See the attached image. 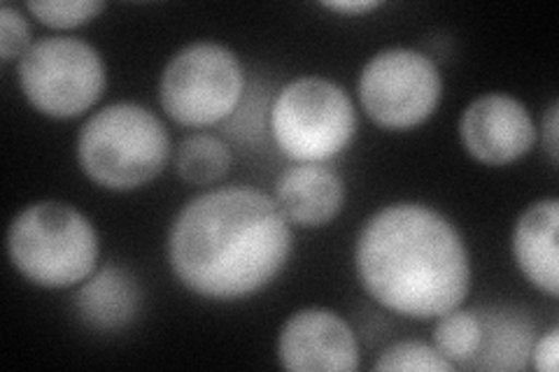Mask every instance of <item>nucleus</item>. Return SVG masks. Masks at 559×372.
I'll use <instances>...</instances> for the list:
<instances>
[{"label":"nucleus","mask_w":559,"mask_h":372,"mask_svg":"<svg viewBox=\"0 0 559 372\" xmlns=\"http://www.w3.org/2000/svg\"><path fill=\"white\" fill-rule=\"evenodd\" d=\"M275 203L289 224L326 226L343 209V177L324 164H294L277 177Z\"/></svg>","instance_id":"obj_11"},{"label":"nucleus","mask_w":559,"mask_h":372,"mask_svg":"<svg viewBox=\"0 0 559 372\" xmlns=\"http://www.w3.org/2000/svg\"><path fill=\"white\" fill-rule=\"evenodd\" d=\"M530 359L536 370L540 372H557L559 361V331L550 328L546 335H540L538 340L532 345Z\"/></svg>","instance_id":"obj_20"},{"label":"nucleus","mask_w":559,"mask_h":372,"mask_svg":"<svg viewBox=\"0 0 559 372\" xmlns=\"http://www.w3.org/2000/svg\"><path fill=\"white\" fill-rule=\"evenodd\" d=\"M277 357L292 372H353L359 345L341 314L308 308L294 312L280 331Z\"/></svg>","instance_id":"obj_9"},{"label":"nucleus","mask_w":559,"mask_h":372,"mask_svg":"<svg viewBox=\"0 0 559 372\" xmlns=\"http://www.w3.org/2000/svg\"><path fill=\"white\" fill-rule=\"evenodd\" d=\"M170 137L154 112L115 103L86 119L78 135V161L98 187L131 191L152 182L168 161Z\"/></svg>","instance_id":"obj_3"},{"label":"nucleus","mask_w":559,"mask_h":372,"mask_svg":"<svg viewBox=\"0 0 559 372\" xmlns=\"http://www.w3.org/2000/svg\"><path fill=\"white\" fill-rule=\"evenodd\" d=\"M138 308V281L119 265L103 268L90 281H84L75 293V310L82 316V322L98 331H117L127 326L133 322Z\"/></svg>","instance_id":"obj_13"},{"label":"nucleus","mask_w":559,"mask_h":372,"mask_svg":"<svg viewBox=\"0 0 559 372\" xmlns=\"http://www.w3.org/2000/svg\"><path fill=\"white\" fill-rule=\"evenodd\" d=\"M480 347L471 370H522L530 361L534 328L530 319L509 310H478Z\"/></svg>","instance_id":"obj_14"},{"label":"nucleus","mask_w":559,"mask_h":372,"mask_svg":"<svg viewBox=\"0 0 559 372\" xmlns=\"http://www.w3.org/2000/svg\"><path fill=\"white\" fill-rule=\"evenodd\" d=\"M8 254L33 285L75 287L96 268L98 233L73 205L43 201L28 205L10 224Z\"/></svg>","instance_id":"obj_4"},{"label":"nucleus","mask_w":559,"mask_h":372,"mask_svg":"<svg viewBox=\"0 0 559 372\" xmlns=\"http://www.w3.org/2000/svg\"><path fill=\"white\" fill-rule=\"evenodd\" d=\"M20 84L38 112L73 119L103 96L105 63L98 49L80 38H43L20 61Z\"/></svg>","instance_id":"obj_7"},{"label":"nucleus","mask_w":559,"mask_h":372,"mask_svg":"<svg viewBox=\"0 0 559 372\" xmlns=\"http://www.w3.org/2000/svg\"><path fill=\"white\" fill-rule=\"evenodd\" d=\"M376 370L380 372H452L454 365L443 357V353L417 340H404L384 349L376 363Z\"/></svg>","instance_id":"obj_17"},{"label":"nucleus","mask_w":559,"mask_h":372,"mask_svg":"<svg viewBox=\"0 0 559 372\" xmlns=\"http://www.w3.org/2000/svg\"><path fill=\"white\" fill-rule=\"evenodd\" d=\"M357 273L376 303L411 319H439L471 289L466 244L441 212L419 203L382 207L357 240Z\"/></svg>","instance_id":"obj_2"},{"label":"nucleus","mask_w":559,"mask_h":372,"mask_svg":"<svg viewBox=\"0 0 559 372\" xmlns=\"http://www.w3.org/2000/svg\"><path fill=\"white\" fill-rule=\"evenodd\" d=\"M464 149L485 166H509L527 156L536 143L530 110L509 94H485L460 119Z\"/></svg>","instance_id":"obj_10"},{"label":"nucleus","mask_w":559,"mask_h":372,"mask_svg":"<svg viewBox=\"0 0 559 372\" xmlns=\"http://www.w3.org/2000/svg\"><path fill=\"white\" fill-rule=\"evenodd\" d=\"M31 47V26L24 14L5 3L0 8V59L5 63L14 59L22 61Z\"/></svg>","instance_id":"obj_19"},{"label":"nucleus","mask_w":559,"mask_h":372,"mask_svg":"<svg viewBox=\"0 0 559 372\" xmlns=\"http://www.w3.org/2000/svg\"><path fill=\"white\" fill-rule=\"evenodd\" d=\"M292 254V228L275 199L250 187L205 191L175 217L170 268L187 289L238 300L264 289Z\"/></svg>","instance_id":"obj_1"},{"label":"nucleus","mask_w":559,"mask_h":372,"mask_svg":"<svg viewBox=\"0 0 559 372\" xmlns=\"http://www.w3.org/2000/svg\"><path fill=\"white\" fill-rule=\"evenodd\" d=\"M382 3L378 0H345V3H324L326 10L331 12H341V14H369L373 10H378Z\"/></svg>","instance_id":"obj_22"},{"label":"nucleus","mask_w":559,"mask_h":372,"mask_svg":"<svg viewBox=\"0 0 559 372\" xmlns=\"http://www.w3.org/2000/svg\"><path fill=\"white\" fill-rule=\"evenodd\" d=\"M557 226L559 201L544 199L522 212L513 230V256L518 268L536 289L552 298L559 293Z\"/></svg>","instance_id":"obj_12"},{"label":"nucleus","mask_w":559,"mask_h":372,"mask_svg":"<svg viewBox=\"0 0 559 372\" xmlns=\"http://www.w3.org/2000/svg\"><path fill=\"white\" fill-rule=\"evenodd\" d=\"M357 131L355 105L345 88L324 77H299L280 88L271 105L275 145L296 164H324Z\"/></svg>","instance_id":"obj_5"},{"label":"nucleus","mask_w":559,"mask_h":372,"mask_svg":"<svg viewBox=\"0 0 559 372\" xmlns=\"http://www.w3.org/2000/svg\"><path fill=\"white\" fill-rule=\"evenodd\" d=\"M231 166V152L219 137L197 133L180 143L175 168L189 184H213L226 175Z\"/></svg>","instance_id":"obj_15"},{"label":"nucleus","mask_w":559,"mask_h":372,"mask_svg":"<svg viewBox=\"0 0 559 372\" xmlns=\"http://www.w3.org/2000/svg\"><path fill=\"white\" fill-rule=\"evenodd\" d=\"M26 10L51 28H78L105 10L103 0H28Z\"/></svg>","instance_id":"obj_18"},{"label":"nucleus","mask_w":559,"mask_h":372,"mask_svg":"<svg viewBox=\"0 0 559 372\" xmlns=\"http://www.w3.org/2000/svg\"><path fill=\"white\" fill-rule=\"evenodd\" d=\"M443 80L436 63L417 49H382L364 65L359 100L378 127L415 129L439 108Z\"/></svg>","instance_id":"obj_8"},{"label":"nucleus","mask_w":559,"mask_h":372,"mask_svg":"<svg viewBox=\"0 0 559 372\" xmlns=\"http://www.w3.org/2000/svg\"><path fill=\"white\" fill-rule=\"evenodd\" d=\"M557 103L550 105V110L546 112L544 121H540V135H544V143H546V149H548V156L552 166H557V158H559V149H557V135H559V112H557Z\"/></svg>","instance_id":"obj_21"},{"label":"nucleus","mask_w":559,"mask_h":372,"mask_svg":"<svg viewBox=\"0 0 559 372\" xmlns=\"http://www.w3.org/2000/svg\"><path fill=\"white\" fill-rule=\"evenodd\" d=\"M245 92V70L229 47L191 43L164 68L159 100L180 127H213L229 117Z\"/></svg>","instance_id":"obj_6"},{"label":"nucleus","mask_w":559,"mask_h":372,"mask_svg":"<svg viewBox=\"0 0 559 372\" xmlns=\"http://www.w3.org/2000/svg\"><path fill=\"white\" fill-rule=\"evenodd\" d=\"M480 316L478 310H450L439 316V324L433 328V347L454 368H468L476 359L480 347Z\"/></svg>","instance_id":"obj_16"}]
</instances>
